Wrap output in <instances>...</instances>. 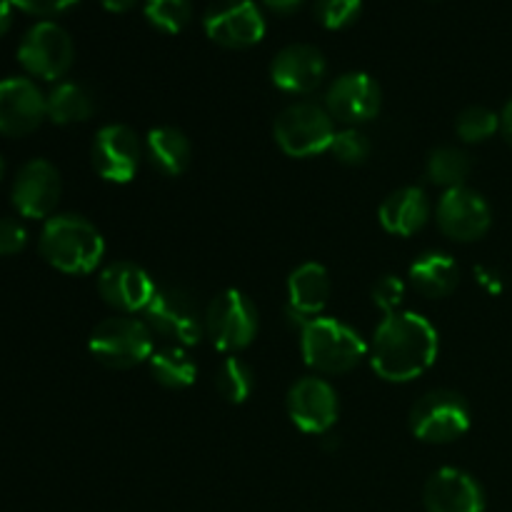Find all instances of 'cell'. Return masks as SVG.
Returning <instances> with one entry per match:
<instances>
[{"label": "cell", "mask_w": 512, "mask_h": 512, "mask_svg": "<svg viewBox=\"0 0 512 512\" xmlns=\"http://www.w3.org/2000/svg\"><path fill=\"white\" fill-rule=\"evenodd\" d=\"M438 330L418 313L385 315L370 345V365L388 383L420 378L438 358Z\"/></svg>", "instance_id": "cell-1"}, {"label": "cell", "mask_w": 512, "mask_h": 512, "mask_svg": "<svg viewBox=\"0 0 512 512\" xmlns=\"http://www.w3.org/2000/svg\"><path fill=\"white\" fill-rule=\"evenodd\" d=\"M103 253L105 240L100 230L80 215H55L40 235V255L60 273H90L98 268Z\"/></svg>", "instance_id": "cell-2"}, {"label": "cell", "mask_w": 512, "mask_h": 512, "mask_svg": "<svg viewBox=\"0 0 512 512\" xmlns=\"http://www.w3.org/2000/svg\"><path fill=\"white\" fill-rule=\"evenodd\" d=\"M300 350L305 363L325 375L350 373L368 355V345L350 325L335 318H310L300 328Z\"/></svg>", "instance_id": "cell-3"}, {"label": "cell", "mask_w": 512, "mask_h": 512, "mask_svg": "<svg viewBox=\"0 0 512 512\" xmlns=\"http://www.w3.org/2000/svg\"><path fill=\"white\" fill-rule=\"evenodd\" d=\"M90 353L100 365L128 370L153 355V330L138 318H108L90 335Z\"/></svg>", "instance_id": "cell-4"}, {"label": "cell", "mask_w": 512, "mask_h": 512, "mask_svg": "<svg viewBox=\"0 0 512 512\" xmlns=\"http://www.w3.org/2000/svg\"><path fill=\"white\" fill-rule=\"evenodd\" d=\"M145 320L153 333L180 348H190L205 333V315H200L193 295L180 285H158L145 308Z\"/></svg>", "instance_id": "cell-5"}, {"label": "cell", "mask_w": 512, "mask_h": 512, "mask_svg": "<svg viewBox=\"0 0 512 512\" xmlns=\"http://www.w3.org/2000/svg\"><path fill=\"white\" fill-rule=\"evenodd\" d=\"M335 120L318 103L288 105L275 120V140L290 158H310L330 150Z\"/></svg>", "instance_id": "cell-6"}, {"label": "cell", "mask_w": 512, "mask_h": 512, "mask_svg": "<svg viewBox=\"0 0 512 512\" xmlns=\"http://www.w3.org/2000/svg\"><path fill=\"white\" fill-rule=\"evenodd\" d=\"M258 308L240 290H223L210 300L205 310V333L223 353L248 348L258 335Z\"/></svg>", "instance_id": "cell-7"}, {"label": "cell", "mask_w": 512, "mask_h": 512, "mask_svg": "<svg viewBox=\"0 0 512 512\" xmlns=\"http://www.w3.org/2000/svg\"><path fill=\"white\" fill-rule=\"evenodd\" d=\"M470 428V408L453 390H433L423 395L410 410V430L418 440L445 445L458 440Z\"/></svg>", "instance_id": "cell-8"}, {"label": "cell", "mask_w": 512, "mask_h": 512, "mask_svg": "<svg viewBox=\"0 0 512 512\" xmlns=\"http://www.w3.org/2000/svg\"><path fill=\"white\" fill-rule=\"evenodd\" d=\"M73 38L63 25L53 20H40L23 35L18 60L30 75L43 80H58L73 65Z\"/></svg>", "instance_id": "cell-9"}, {"label": "cell", "mask_w": 512, "mask_h": 512, "mask_svg": "<svg viewBox=\"0 0 512 512\" xmlns=\"http://www.w3.org/2000/svg\"><path fill=\"white\" fill-rule=\"evenodd\" d=\"M203 25L225 48H248L265 35V15L255 0H215L205 10Z\"/></svg>", "instance_id": "cell-10"}, {"label": "cell", "mask_w": 512, "mask_h": 512, "mask_svg": "<svg viewBox=\"0 0 512 512\" xmlns=\"http://www.w3.org/2000/svg\"><path fill=\"white\" fill-rule=\"evenodd\" d=\"M143 148L128 125H105L98 130L90 148L95 173L108 183H130L140 168Z\"/></svg>", "instance_id": "cell-11"}, {"label": "cell", "mask_w": 512, "mask_h": 512, "mask_svg": "<svg viewBox=\"0 0 512 512\" xmlns=\"http://www.w3.org/2000/svg\"><path fill=\"white\" fill-rule=\"evenodd\" d=\"M493 213H490L488 200L470 188L445 190L438 203V228L445 238L458 240V243H473L480 240L490 230Z\"/></svg>", "instance_id": "cell-12"}, {"label": "cell", "mask_w": 512, "mask_h": 512, "mask_svg": "<svg viewBox=\"0 0 512 512\" xmlns=\"http://www.w3.org/2000/svg\"><path fill=\"white\" fill-rule=\"evenodd\" d=\"M288 415L308 435H328L338 420V395L323 378H303L288 390Z\"/></svg>", "instance_id": "cell-13"}, {"label": "cell", "mask_w": 512, "mask_h": 512, "mask_svg": "<svg viewBox=\"0 0 512 512\" xmlns=\"http://www.w3.org/2000/svg\"><path fill=\"white\" fill-rule=\"evenodd\" d=\"M383 93L375 78L368 73H345L335 80L325 95V105L333 120H340L345 125L368 123L380 113Z\"/></svg>", "instance_id": "cell-14"}, {"label": "cell", "mask_w": 512, "mask_h": 512, "mask_svg": "<svg viewBox=\"0 0 512 512\" xmlns=\"http://www.w3.org/2000/svg\"><path fill=\"white\" fill-rule=\"evenodd\" d=\"M48 118V98L28 78H8L0 83V133L28 135Z\"/></svg>", "instance_id": "cell-15"}, {"label": "cell", "mask_w": 512, "mask_h": 512, "mask_svg": "<svg viewBox=\"0 0 512 512\" xmlns=\"http://www.w3.org/2000/svg\"><path fill=\"white\" fill-rule=\"evenodd\" d=\"M60 173L48 160H30L13 183V205L23 218H48L60 203Z\"/></svg>", "instance_id": "cell-16"}, {"label": "cell", "mask_w": 512, "mask_h": 512, "mask_svg": "<svg viewBox=\"0 0 512 512\" xmlns=\"http://www.w3.org/2000/svg\"><path fill=\"white\" fill-rule=\"evenodd\" d=\"M328 63H325L323 50L308 43L285 45L270 63V78L285 93L308 95L320 88Z\"/></svg>", "instance_id": "cell-17"}, {"label": "cell", "mask_w": 512, "mask_h": 512, "mask_svg": "<svg viewBox=\"0 0 512 512\" xmlns=\"http://www.w3.org/2000/svg\"><path fill=\"white\" fill-rule=\"evenodd\" d=\"M155 288L158 285L140 265L125 263V260L108 265L98 278L100 298L120 313H138V310L148 308Z\"/></svg>", "instance_id": "cell-18"}, {"label": "cell", "mask_w": 512, "mask_h": 512, "mask_svg": "<svg viewBox=\"0 0 512 512\" xmlns=\"http://www.w3.org/2000/svg\"><path fill=\"white\" fill-rule=\"evenodd\" d=\"M428 512H483V488L458 468H443L425 485Z\"/></svg>", "instance_id": "cell-19"}, {"label": "cell", "mask_w": 512, "mask_h": 512, "mask_svg": "<svg viewBox=\"0 0 512 512\" xmlns=\"http://www.w3.org/2000/svg\"><path fill=\"white\" fill-rule=\"evenodd\" d=\"M378 218L388 233L400 235V238L415 235L430 220L428 195H425L423 188H415V185L395 190L383 200Z\"/></svg>", "instance_id": "cell-20"}, {"label": "cell", "mask_w": 512, "mask_h": 512, "mask_svg": "<svg viewBox=\"0 0 512 512\" xmlns=\"http://www.w3.org/2000/svg\"><path fill=\"white\" fill-rule=\"evenodd\" d=\"M288 305L305 318H318L330 300V275L323 265L303 263L288 278Z\"/></svg>", "instance_id": "cell-21"}, {"label": "cell", "mask_w": 512, "mask_h": 512, "mask_svg": "<svg viewBox=\"0 0 512 512\" xmlns=\"http://www.w3.org/2000/svg\"><path fill=\"white\" fill-rule=\"evenodd\" d=\"M458 283V263L445 253H425L410 265V285L425 298H448Z\"/></svg>", "instance_id": "cell-22"}, {"label": "cell", "mask_w": 512, "mask_h": 512, "mask_svg": "<svg viewBox=\"0 0 512 512\" xmlns=\"http://www.w3.org/2000/svg\"><path fill=\"white\" fill-rule=\"evenodd\" d=\"M190 153H193L190 140L185 138L183 130L170 128V125L150 130L145 140V155L150 165L168 178H178L180 173H185L190 165Z\"/></svg>", "instance_id": "cell-23"}, {"label": "cell", "mask_w": 512, "mask_h": 512, "mask_svg": "<svg viewBox=\"0 0 512 512\" xmlns=\"http://www.w3.org/2000/svg\"><path fill=\"white\" fill-rule=\"evenodd\" d=\"M148 363L153 378L168 390L190 388L195 378H198V365L180 345H168L163 350H155Z\"/></svg>", "instance_id": "cell-24"}, {"label": "cell", "mask_w": 512, "mask_h": 512, "mask_svg": "<svg viewBox=\"0 0 512 512\" xmlns=\"http://www.w3.org/2000/svg\"><path fill=\"white\" fill-rule=\"evenodd\" d=\"M95 113V100L85 85L60 83L48 95V118L58 125L85 123Z\"/></svg>", "instance_id": "cell-25"}, {"label": "cell", "mask_w": 512, "mask_h": 512, "mask_svg": "<svg viewBox=\"0 0 512 512\" xmlns=\"http://www.w3.org/2000/svg\"><path fill=\"white\" fill-rule=\"evenodd\" d=\"M470 170H473L470 155L460 148H450V145L433 150L428 158V180L445 190L463 188Z\"/></svg>", "instance_id": "cell-26"}, {"label": "cell", "mask_w": 512, "mask_h": 512, "mask_svg": "<svg viewBox=\"0 0 512 512\" xmlns=\"http://www.w3.org/2000/svg\"><path fill=\"white\" fill-rule=\"evenodd\" d=\"M215 388L228 403L240 405L253 395L255 375L250 365L240 358H225L215 375Z\"/></svg>", "instance_id": "cell-27"}, {"label": "cell", "mask_w": 512, "mask_h": 512, "mask_svg": "<svg viewBox=\"0 0 512 512\" xmlns=\"http://www.w3.org/2000/svg\"><path fill=\"white\" fill-rule=\"evenodd\" d=\"M143 13L155 28L165 33H180L193 18V3L190 0H145Z\"/></svg>", "instance_id": "cell-28"}, {"label": "cell", "mask_w": 512, "mask_h": 512, "mask_svg": "<svg viewBox=\"0 0 512 512\" xmlns=\"http://www.w3.org/2000/svg\"><path fill=\"white\" fill-rule=\"evenodd\" d=\"M460 138L465 143H483V140L493 138L500 130V118L493 110L483 108V105H473V108H465L458 115V123H455Z\"/></svg>", "instance_id": "cell-29"}, {"label": "cell", "mask_w": 512, "mask_h": 512, "mask_svg": "<svg viewBox=\"0 0 512 512\" xmlns=\"http://www.w3.org/2000/svg\"><path fill=\"white\" fill-rule=\"evenodd\" d=\"M370 138L358 128H345L340 133H335L333 145H330V153L338 163L343 165H363L370 158Z\"/></svg>", "instance_id": "cell-30"}, {"label": "cell", "mask_w": 512, "mask_h": 512, "mask_svg": "<svg viewBox=\"0 0 512 512\" xmlns=\"http://www.w3.org/2000/svg\"><path fill=\"white\" fill-rule=\"evenodd\" d=\"M363 0H315V15L325 28H345L360 15Z\"/></svg>", "instance_id": "cell-31"}, {"label": "cell", "mask_w": 512, "mask_h": 512, "mask_svg": "<svg viewBox=\"0 0 512 512\" xmlns=\"http://www.w3.org/2000/svg\"><path fill=\"white\" fill-rule=\"evenodd\" d=\"M405 298V283L395 275H385L373 285V303L383 310L385 315H393L395 308L403 303Z\"/></svg>", "instance_id": "cell-32"}, {"label": "cell", "mask_w": 512, "mask_h": 512, "mask_svg": "<svg viewBox=\"0 0 512 512\" xmlns=\"http://www.w3.org/2000/svg\"><path fill=\"white\" fill-rule=\"evenodd\" d=\"M28 243V233L13 218H0V255H15Z\"/></svg>", "instance_id": "cell-33"}, {"label": "cell", "mask_w": 512, "mask_h": 512, "mask_svg": "<svg viewBox=\"0 0 512 512\" xmlns=\"http://www.w3.org/2000/svg\"><path fill=\"white\" fill-rule=\"evenodd\" d=\"M15 8L25 10V13H35V15H53L60 13V10L70 8L78 0H10Z\"/></svg>", "instance_id": "cell-34"}, {"label": "cell", "mask_w": 512, "mask_h": 512, "mask_svg": "<svg viewBox=\"0 0 512 512\" xmlns=\"http://www.w3.org/2000/svg\"><path fill=\"white\" fill-rule=\"evenodd\" d=\"M303 3L305 0H263L265 8H270L273 13H280V15L293 13V10H298Z\"/></svg>", "instance_id": "cell-35"}, {"label": "cell", "mask_w": 512, "mask_h": 512, "mask_svg": "<svg viewBox=\"0 0 512 512\" xmlns=\"http://www.w3.org/2000/svg\"><path fill=\"white\" fill-rule=\"evenodd\" d=\"M10 23H13V3L10 0H0V35L8 33Z\"/></svg>", "instance_id": "cell-36"}, {"label": "cell", "mask_w": 512, "mask_h": 512, "mask_svg": "<svg viewBox=\"0 0 512 512\" xmlns=\"http://www.w3.org/2000/svg\"><path fill=\"white\" fill-rule=\"evenodd\" d=\"M500 130H503L505 140L512 145V100L508 105H505L503 115H500Z\"/></svg>", "instance_id": "cell-37"}, {"label": "cell", "mask_w": 512, "mask_h": 512, "mask_svg": "<svg viewBox=\"0 0 512 512\" xmlns=\"http://www.w3.org/2000/svg\"><path fill=\"white\" fill-rule=\"evenodd\" d=\"M103 3L105 10H110V13H125V10L133 8L138 0H100Z\"/></svg>", "instance_id": "cell-38"}, {"label": "cell", "mask_w": 512, "mask_h": 512, "mask_svg": "<svg viewBox=\"0 0 512 512\" xmlns=\"http://www.w3.org/2000/svg\"><path fill=\"white\" fill-rule=\"evenodd\" d=\"M3 170H5V163H3V158H0V178H3Z\"/></svg>", "instance_id": "cell-39"}]
</instances>
